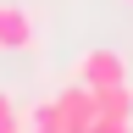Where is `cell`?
<instances>
[{
	"instance_id": "obj_5",
	"label": "cell",
	"mask_w": 133,
	"mask_h": 133,
	"mask_svg": "<svg viewBox=\"0 0 133 133\" xmlns=\"http://www.w3.org/2000/svg\"><path fill=\"white\" fill-rule=\"evenodd\" d=\"M22 133H61V111H56V100H39V105L22 116Z\"/></svg>"
},
{
	"instance_id": "obj_1",
	"label": "cell",
	"mask_w": 133,
	"mask_h": 133,
	"mask_svg": "<svg viewBox=\"0 0 133 133\" xmlns=\"http://www.w3.org/2000/svg\"><path fill=\"white\" fill-rule=\"evenodd\" d=\"M78 83H89V89H116V83H128V61L116 56L111 44H94V50H83V61H78Z\"/></svg>"
},
{
	"instance_id": "obj_6",
	"label": "cell",
	"mask_w": 133,
	"mask_h": 133,
	"mask_svg": "<svg viewBox=\"0 0 133 133\" xmlns=\"http://www.w3.org/2000/svg\"><path fill=\"white\" fill-rule=\"evenodd\" d=\"M0 133H22V111H17V100L0 89Z\"/></svg>"
},
{
	"instance_id": "obj_2",
	"label": "cell",
	"mask_w": 133,
	"mask_h": 133,
	"mask_svg": "<svg viewBox=\"0 0 133 133\" xmlns=\"http://www.w3.org/2000/svg\"><path fill=\"white\" fill-rule=\"evenodd\" d=\"M56 111H61V133H89L100 122V94L89 83H72V89L56 94Z\"/></svg>"
},
{
	"instance_id": "obj_7",
	"label": "cell",
	"mask_w": 133,
	"mask_h": 133,
	"mask_svg": "<svg viewBox=\"0 0 133 133\" xmlns=\"http://www.w3.org/2000/svg\"><path fill=\"white\" fill-rule=\"evenodd\" d=\"M89 133H133V122H116V116H100Z\"/></svg>"
},
{
	"instance_id": "obj_3",
	"label": "cell",
	"mask_w": 133,
	"mask_h": 133,
	"mask_svg": "<svg viewBox=\"0 0 133 133\" xmlns=\"http://www.w3.org/2000/svg\"><path fill=\"white\" fill-rule=\"evenodd\" d=\"M39 39V22H33L28 6H11V0H0V56H22L33 50Z\"/></svg>"
},
{
	"instance_id": "obj_8",
	"label": "cell",
	"mask_w": 133,
	"mask_h": 133,
	"mask_svg": "<svg viewBox=\"0 0 133 133\" xmlns=\"http://www.w3.org/2000/svg\"><path fill=\"white\" fill-rule=\"evenodd\" d=\"M128 6H133V0H128Z\"/></svg>"
},
{
	"instance_id": "obj_4",
	"label": "cell",
	"mask_w": 133,
	"mask_h": 133,
	"mask_svg": "<svg viewBox=\"0 0 133 133\" xmlns=\"http://www.w3.org/2000/svg\"><path fill=\"white\" fill-rule=\"evenodd\" d=\"M100 116L133 122V89H128V83H116V89H100Z\"/></svg>"
}]
</instances>
